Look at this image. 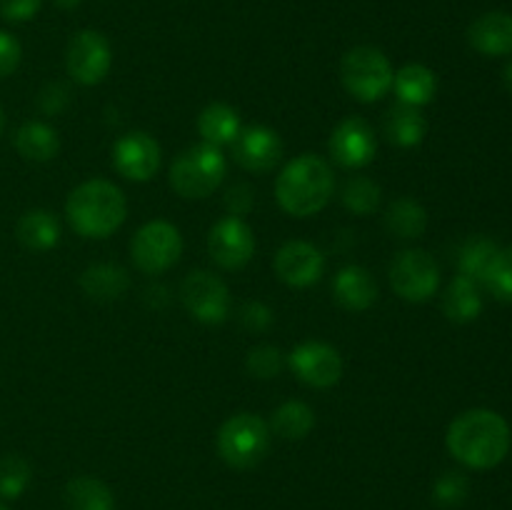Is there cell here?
Wrapping results in <instances>:
<instances>
[{
  "label": "cell",
  "mask_w": 512,
  "mask_h": 510,
  "mask_svg": "<svg viewBox=\"0 0 512 510\" xmlns=\"http://www.w3.org/2000/svg\"><path fill=\"white\" fill-rule=\"evenodd\" d=\"M448 450L458 463L468 468H495L510 453V425L495 410H465L450 423Z\"/></svg>",
  "instance_id": "6da1fadb"
},
{
  "label": "cell",
  "mask_w": 512,
  "mask_h": 510,
  "mask_svg": "<svg viewBox=\"0 0 512 510\" xmlns=\"http://www.w3.org/2000/svg\"><path fill=\"white\" fill-rule=\"evenodd\" d=\"M335 178L330 165L313 153L290 160L278 175L275 198L285 213L295 218H308L320 213L333 198Z\"/></svg>",
  "instance_id": "7a4b0ae2"
},
{
  "label": "cell",
  "mask_w": 512,
  "mask_h": 510,
  "mask_svg": "<svg viewBox=\"0 0 512 510\" xmlns=\"http://www.w3.org/2000/svg\"><path fill=\"white\" fill-rule=\"evenodd\" d=\"M65 215L70 225L83 238H108L128 215V203H125L123 190L110 180H85L83 185L68 195L65 203Z\"/></svg>",
  "instance_id": "3957f363"
},
{
  "label": "cell",
  "mask_w": 512,
  "mask_h": 510,
  "mask_svg": "<svg viewBox=\"0 0 512 510\" xmlns=\"http://www.w3.org/2000/svg\"><path fill=\"white\" fill-rule=\"evenodd\" d=\"M228 173V160L218 145L200 143L183 150L170 165V185L183 198H208Z\"/></svg>",
  "instance_id": "277c9868"
},
{
  "label": "cell",
  "mask_w": 512,
  "mask_h": 510,
  "mask_svg": "<svg viewBox=\"0 0 512 510\" xmlns=\"http://www.w3.org/2000/svg\"><path fill=\"white\" fill-rule=\"evenodd\" d=\"M340 78H343L345 90L360 103H375L385 98L393 88V65L388 55L370 45H358L348 50L340 63Z\"/></svg>",
  "instance_id": "5b68a950"
},
{
  "label": "cell",
  "mask_w": 512,
  "mask_h": 510,
  "mask_svg": "<svg viewBox=\"0 0 512 510\" xmlns=\"http://www.w3.org/2000/svg\"><path fill=\"white\" fill-rule=\"evenodd\" d=\"M270 450V428L260 415L238 413L218 430V453L230 468L248 470L263 463Z\"/></svg>",
  "instance_id": "8992f818"
},
{
  "label": "cell",
  "mask_w": 512,
  "mask_h": 510,
  "mask_svg": "<svg viewBox=\"0 0 512 510\" xmlns=\"http://www.w3.org/2000/svg\"><path fill=\"white\" fill-rule=\"evenodd\" d=\"M180 253H183V238H180V230L168 220L145 223L130 243L133 263L148 275H158L173 268L180 260Z\"/></svg>",
  "instance_id": "52a82bcc"
},
{
  "label": "cell",
  "mask_w": 512,
  "mask_h": 510,
  "mask_svg": "<svg viewBox=\"0 0 512 510\" xmlns=\"http://www.w3.org/2000/svg\"><path fill=\"white\" fill-rule=\"evenodd\" d=\"M390 285L408 303H425L440 285L438 263L425 250H403L390 265Z\"/></svg>",
  "instance_id": "ba28073f"
},
{
  "label": "cell",
  "mask_w": 512,
  "mask_h": 510,
  "mask_svg": "<svg viewBox=\"0 0 512 510\" xmlns=\"http://www.w3.org/2000/svg\"><path fill=\"white\" fill-rule=\"evenodd\" d=\"M180 298L195 320L220 325L230 313V293L220 278L208 270H193L180 285Z\"/></svg>",
  "instance_id": "9c48e42d"
},
{
  "label": "cell",
  "mask_w": 512,
  "mask_h": 510,
  "mask_svg": "<svg viewBox=\"0 0 512 510\" xmlns=\"http://www.w3.org/2000/svg\"><path fill=\"white\" fill-rule=\"evenodd\" d=\"M65 63H68V75L75 83H103L105 75L110 73V63H113V50H110L108 38L98 30H80L70 40Z\"/></svg>",
  "instance_id": "30bf717a"
},
{
  "label": "cell",
  "mask_w": 512,
  "mask_h": 510,
  "mask_svg": "<svg viewBox=\"0 0 512 510\" xmlns=\"http://www.w3.org/2000/svg\"><path fill=\"white\" fill-rule=\"evenodd\" d=\"M293 373L310 388H333L343 375V358L338 350L320 340H305L288 358Z\"/></svg>",
  "instance_id": "8fae6325"
},
{
  "label": "cell",
  "mask_w": 512,
  "mask_h": 510,
  "mask_svg": "<svg viewBox=\"0 0 512 510\" xmlns=\"http://www.w3.org/2000/svg\"><path fill=\"white\" fill-rule=\"evenodd\" d=\"M208 250L220 268H245L255 253L253 230H250V225L245 223V220H240L238 215H228V218L218 220V223L210 228Z\"/></svg>",
  "instance_id": "7c38bea8"
},
{
  "label": "cell",
  "mask_w": 512,
  "mask_h": 510,
  "mask_svg": "<svg viewBox=\"0 0 512 510\" xmlns=\"http://www.w3.org/2000/svg\"><path fill=\"white\" fill-rule=\"evenodd\" d=\"M328 148L335 163L343 168H365L375 160L378 140L363 118H348L333 130Z\"/></svg>",
  "instance_id": "4fadbf2b"
},
{
  "label": "cell",
  "mask_w": 512,
  "mask_h": 510,
  "mask_svg": "<svg viewBox=\"0 0 512 510\" xmlns=\"http://www.w3.org/2000/svg\"><path fill=\"white\" fill-rule=\"evenodd\" d=\"M113 165L123 178L145 183L160 168L158 140L153 135L143 133V130L123 135L113 148Z\"/></svg>",
  "instance_id": "5bb4252c"
},
{
  "label": "cell",
  "mask_w": 512,
  "mask_h": 510,
  "mask_svg": "<svg viewBox=\"0 0 512 510\" xmlns=\"http://www.w3.org/2000/svg\"><path fill=\"white\" fill-rule=\"evenodd\" d=\"M325 255L305 240H290L275 255V273L293 288H308L323 278Z\"/></svg>",
  "instance_id": "9a60e30c"
},
{
  "label": "cell",
  "mask_w": 512,
  "mask_h": 510,
  "mask_svg": "<svg viewBox=\"0 0 512 510\" xmlns=\"http://www.w3.org/2000/svg\"><path fill=\"white\" fill-rule=\"evenodd\" d=\"M233 155L245 170L268 173L283 158V140L275 130L265 128V125H253V128L240 130L233 143Z\"/></svg>",
  "instance_id": "2e32d148"
},
{
  "label": "cell",
  "mask_w": 512,
  "mask_h": 510,
  "mask_svg": "<svg viewBox=\"0 0 512 510\" xmlns=\"http://www.w3.org/2000/svg\"><path fill=\"white\" fill-rule=\"evenodd\" d=\"M468 40L478 53L488 58L512 53V15L510 13H485L470 25Z\"/></svg>",
  "instance_id": "e0dca14e"
},
{
  "label": "cell",
  "mask_w": 512,
  "mask_h": 510,
  "mask_svg": "<svg viewBox=\"0 0 512 510\" xmlns=\"http://www.w3.org/2000/svg\"><path fill=\"white\" fill-rule=\"evenodd\" d=\"M333 293L343 308L368 310L378 300V283L363 265H345L333 280Z\"/></svg>",
  "instance_id": "ac0fdd59"
},
{
  "label": "cell",
  "mask_w": 512,
  "mask_h": 510,
  "mask_svg": "<svg viewBox=\"0 0 512 510\" xmlns=\"http://www.w3.org/2000/svg\"><path fill=\"white\" fill-rule=\"evenodd\" d=\"M393 88L400 103L420 108V105H428L430 100L435 98L438 78H435V73L428 68V65L408 63L395 73Z\"/></svg>",
  "instance_id": "d6986e66"
},
{
  "label": "cell",
  "mask_w": 512,
  "mask_h": 510,
  "mask_svg": "<svg viewBox=\"0 0 512 510\" xmlns=\"http://www.w3.org/2000/svg\"><path fill=\"white\" fill-rule=\"evenodd\" d=\"M443 310L453 323H473L483 310V295H480V285L473 283L465 275H455L450 280L448 290L443 298Z\"/></svg>",
  "instance_id": "ffe728a7"
},
{
  "label": "cell",
  "mask_w": 512,
  "mask_h": 510,
  "mask_svg": "<svg viewBox=\"0 0 512 510\" xmlns=\"http://www.w3.org/2000/svg\"><path fill=\"white\" fill-rule=\"evenodd\" d=\"M385 133H388L390 143L400 145V148H413V145L423 143L425 133H428V123H425L418 108L398 103L388 110Z\"/></svg>",
  "instance_id": "44dd1931"
},
{
  "label": "cell",
  "mask_w": 512,
  "mask_h": 510,
  "mask_svg": "<svg viewBox=\"0 0 512 510\" xmlns=\"http://www.w3.org/2000/svg\"><path fill=\"white\" fill-rule=\"evenodd\" d=\"M18 240L30 250H50L60 240V223L50 210H28L18 220Z\"/></svg>",
  "instance_id": "7402d4cb"
},
{
  "label": "cell",
  "mask_w": 512,
  "mask_h": 510,
  "mask_svg": "<svg viewBox=\"0 0 512 510\" xmlns=\"http://www.w3.org/2000/svg\"><path fill=\"white\" fill-rule=\"evenodd\" d=\"M198 130L205 143L218 145L220 148V145L235 143V138H238L243 128H240L238 110L225 103H213L200 113Z\"/></svg>",
  "instance_id": "603a6c76"
},
{
  "label": "cell",
  "mask_w": 512,
  "mask_h": 510,
  "mask_svg": "<svg viewBox=\"0 0 512 510\" xmlns=\"http://www.w3.org/2000/svg\"><path fill=\"white\" fill-rule=\"evenodd\" d=\"M15 148L25 160L45 163V160H53L58 155L60 140L50 125L30 120V123L20 125V130L15 133Z\"/></svg>",
  "instance_id": "cb8c5ba5"
},
{
  "label": "cell",
  "mask_w": 512,
  "mask_h": 510,
  "mask_svg": "<svg viewBox=\"0 0 512 510\" xmlns=\"http://www.w3.org/2000/svg\"><path fill=\"white\" fill-rule=\"evenodd\" d=\"M80 285L85 293L95 300H118L120 295L128 290L130 278L125 268L115 263H98L90 265L83 275H80Z\"/></svg>",
  "instance_id": "d4e9b609"
},
{
  "label": "cell",
  "mask_w": 512,
  "mask_h": 510,
  "mask_svg": "<svg viewBox=\"0 0 512 510\" xmlns=\"http://www.w3.org/2000/svg\"><path fill=\"white\" fill-rule=\"evenodd\" d=\"M498 253H500V248L493 243V240L470 238L468 243L460 248V258H458L460 275L470 278L473 283L485 285V280H488L495 260H498Z\"/></svg>",
  "instance_id": "484cf974"
},
{
  "label": "cell",
  "mask_w": 512,
  "mask_h": 510,
  "mask_svg": "<svg viewBox=\"0 0 512 510\" xmlns=\"http://www.w3.org/2000/svg\"><path fill=\"white\" fill-rule=\"evenodd\" d=\"M65 503L70 510H115V498L108 485L98 478H73L65 488Z\"/></svg>",
  "instance_id": "4316f807"
},
{
  "label": "cell",
  "mask_w": 512,
  "mask_h": 510,
  "mask_svg": "<svg viewBox=\"0 0 512 510\" xmlns=\"http://www.w3.org/2000/svg\"><path fill=\"white\" fill-rule=\"evenodd\" d=\"M385 225L393 235L398 238H420L428 228V213L420 203H415L413 198H400L395 200L388 208V215H385Z\"/></svg>",
  "instance_id": "83f0119b"
},
{
  "label": "cell",
  "mask_w": 512,
  "mask_h": 510,
  "mask_svg": "<svg viewBox=\"0 0 512 510\" xmlns=\"http://www.w3.org/2000/svg\"><path fill=\"white\" fill-rule=\"evenodd\" d=\"M315 413L303 400H288L273 413V430L285 440H300L313 430Z\"/></svg>",
  "instance_id": "f1b7e54d"
},
{
  "label": "cell",
  "mask_w": 512,
  "mask_h": 510,
  "mask_svg": "<svg viewBox=\"0 0 512 510\" xmlns=\"http://www.w3.org/2000/svg\"><path fill=\"white\" fill-rule=\"evenodd\" d=\"M343 203L353 213L370 215L380 205V185L365 175L350 178L343 188Z\"/></svg>",
  "instance_id": "f546056e"
},
{
  "label": "cell",
  "mask_w": 512,
  "mask_h": 510,
  "mask_svg": "<svg viewBox=\"0 0 512 510\" xmlns=\"http://www.w3.org/2000/svg\"><path fill=\"white\" fill-rule=\"evenodd\" d=\"M30 483V465L20 455H5L0 460V495L18 498Z\"/></svg>",
  "instance_id": "4dcf8cb0"
},
{
  "label": "cell",
  "mask_w": 512,
  "mask_h": 510,
  "mask_svg": "<svg viewBox=\"0 0 512 510\" xmlns=\"http://www.w3.org/2000/svg\"><path fill=\"white\" fill-rule=\"evenodd\" d=\"M485 288L495 295L498 300L512 303V248H500L498 260H495L493 270H490Z\"/></svg>",
  "instance_id": "1f68e13d"
},
{
  "label": "cell",
  "mask_w": 512,
  "mask_h": 510,
  "mask_svg": "<svg viewBox=\"0 0 512 510\" xmlns=\"http://www.w3.org/2000/svg\"><path fill=\"white\" fill-rule=\"evenodd\" d=\"M248 370L255 378H273L283 370V353L275 345H258L248 355Z\"/></svg>",
  "instance_id": "d6a6232c"
},
{
  "label": "cell",
  "mask_w": 512,
  "mask_h": 510,
  "mask_svg": "<svg viewBox=\"0 0 512 510\" xmlns=\"http://www.w3.org/2000/svg\"><path fill=\"white\" fill-rule=\"evenodd\" d=\"M433 495L443 508H458V505L468 498V480L460 473L440 475L438 483H435L433 488Z\"/></svg>",
  "instance_id": "836d02e7"
},
{
  "label": "cell",
  "mask_w": 512,
  "mask_h": 510,
  "mask_svg": "<svg viewBox=\"0 0 512 510\" xmlns=\"http://www.w3.org/2000/svg\"><path fill=\"white\" fill-rule=\"evenodd\" d=\"M43 0H0V15L10 23H25V20L35 18Z\"/></svg>",
  "instance_id": "e575fe53"
},
{
  "label": "cell",
  "mask_w": 512,
  "mask_h": 510,
  "mask_svg": "<svg viewBox=\"0 0 512 510\" xmlns=\"http://www.w3.org/2000/svg\"><path fill=\"white\" fill-rule=\"evenodd\" d=\"M20 43L10 33L0 30V78L13 73L20 65Z\"/></svg>",
  "instance_id": "d590c367"
},
{
  "label": "cell",
  "mask_w": 512,
  "mask_h": 510,
  "mask_svg": "<svg viewBox=\"0 0 512 510\" xmlns=\"http://www.w3.org/2000/svg\"><path fill=\"white\" fill-rule=\"evenodd\" d=\"M225 203H228L230 215L248 213L250 205H253V198H250L248 185H235V188H230L228 195H225Z\"/></svg>",
  "instance_id": "8d00e7d4"
},
{
  "label": "cell",
  "mask_w": 512,
  "mask_h": 510,
  "mask_svg": "<svg viewBox=\"0 0 512 510\" xmlns=\"http://www.w3.org/2000/svg\"><path fill=\"white\" fill-rule=\"evenodd\" d=\"M243 323L253 330H263L270 325V310L263 303H248L243 308Z\"/></svg>",
  "instance_id": "74e56055"
},
{
  "label": "cell",
  "mask_w": 512,
  "mask_h": 510,
  "mask_svg": "<svg viewBox=\"0 0 512 510\" xmlns=\"http://www.w3.org/2000/svg\"><path fill=\"white\" fill-rule=\"evenodd\" d=\"M53 3L58 5V8H63V10H73V8H78L83 0H53Z\"/></svg>",
  "instance_id": "f35d334b"
},
{
  "label": "cell",
  "mask_w": 512,
  "mask_h": 510,
  "mask_svg": "<svg viewBox=\"0 0 512 510\" xmlns=\"http://www.w3.org/2000/svg\"><path fill=\"white\" fill-rule=\"evenodd\" d=\"M503 80H505V85H508V90L512 93V63H508V68H505Z\"/></svg>",
  "instance_id": "ab89813d"
},
{
  "label": "cell",
  "mask_w": 512,
  "mask_h": 510,
  "mask_svg": "<svg viewBox=\"0 0 512 510\" xmlns=\"http://www.w3.org/2000/svg\"><path fill=\"white\" fill-rule=\"evenodd\" d=\"M3 125H5V115H3V108H0V133H3Z\"/></svg>",
  "instance_id": "60d3db41"
},
{
  "label": "cell",
  "mask_w": 512,
  "mask_h": 510,
  "mask_svg": "<svg viewBox=\"0 0 512 510\" xmlns=\"http://www.w3.org/2000/svg\"><path fill=\"white\" fill-rule=\"evenodd\" d=\"M0 510H8V508H5V505H0Z\"/></svg>",
  "instance_id": "b9f144b4"
}]
</instances>
